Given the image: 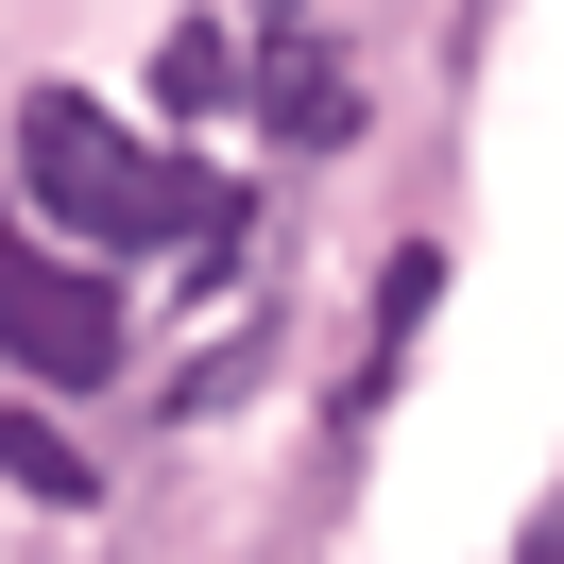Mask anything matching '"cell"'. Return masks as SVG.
<instances>
[{"label":"cell","mask_w":564,"mask_h":564,"mask_svg":"<svg viewBox=\"0 0 564 564\" xmlns=\"http://www.w3.org/2000/svg\"><path fill=\"white\" fill-rule=\"evenodd\" d=\"M257 18H308V0H257Z\"/></svg>","instance_id":"obj_6"},{"label":"cell","mask_w":564,"mask_h":564,"mask_svg":"<svg viewBox=\"0 0 564 564\" xmlns=\"http://www.w3.org/2000/svg\"><path fill=\"white\" fill-rule=\"evenodd\" d=\"M513 564H564V496H547V513H530V530H513Z\"/></svg>","instance_id":"obj_5"},{"label":"cell","mask_w":564,"mask_h":564,"mask_svg":"<svg viewBox=\"0 0 564 564\" xmlns=\"http://www.w3.org/2000/svg\"><path fill=\"white\" fill-rule=\"evenodd\" d=\"M257 120H274L291 154H343V138H359V86H343V52L274 35V69H257Z\"/></svg>","instance_id":"obj_3"},{"label":"cell","mask_w":564,"mask_h":564,"mask_svg":"<svg viewBox=\"0 0 564 564\" xmlns=\"http://www.w3.org/2000/svg\"><path fill=\"white\" fill-rule=\"evenodd\" d=\"M0 479H18V496H86V445L35 427V411H0Z\"/></svg>","instance_id":"obj_4"},{"label":"cell","mask_w":564,"mask_h":564,"mask_svg":"<svg viewBox=\"0 0 564 564\" xmlns=\"http://www.w3.org/2000/svg\"><path fill=\"white\" fill-rule=\"evenodd\" d=\"M18 172H35V206L69 240H120V257H223L240 240V188L188 172V154H154V138H120L86 86H35L18 104Z\"/></svg>","instance_id":"obj_1"},{"label":"cell","mask_w":564,"mask_h":564,"mask_svg":"<svg viewBox=\"0 0 564 564\" xmlns=\"http://www.w3.org/2000/svg\"><path fill=\"white\" fill-rule=\"evenodd\" d=\"M0 359L52 377V393H104L120 377V291L86 274V257H52V240L0 223Z\"/></svg>","instance_id":"obj_2"}]
</instances>
